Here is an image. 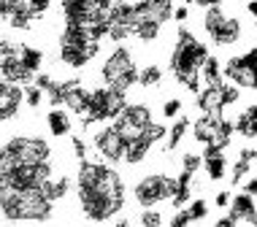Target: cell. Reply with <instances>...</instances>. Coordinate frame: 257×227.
I'll list each match as a JSON object with an SVG mask.
<instances>
[{
  "label": "cell",
  "mask_w": 257,
  "mask_h": 227,
  "mask_svg": "<svg viewBox=\"0 0 257 227\" xmlns=\"http://www.w3.org/2000/svg\"><path fill=\"white\" fill-rule=\"evenodd\" d=\"M187 211H190V216H192V224H206L208 216H211V203L198 195L187 203Z\"/></svg>",
  "instance_id": "44dd1931"
},
{
  "label": "cell",
  "mask_w": 257,
  "mask_h": 227,
  "mask_svg": "<svg viewBox=\"0 0 257 227\" xmlns=\"http://www.w3.org/2000/svg\"><path fill=\"white\" fill-rule=\"evenodd\" d=\"M17 54H19V60H22V65L27 68V73L36 79L41 73V65H44V52L36 49V46H30V44H19Z\"/></svg>",
  "instance_id": "e0dca14e"
},
{
  "label": "cell",
  "mask_w": 257,
  "mask_h": 227,
  "mask_svg": "<svg viewBox=\"0 0 257 227\" xmlns=\"http://www.w3.org/2000/svg\"><path fill=\"white\" fill-rule=\"evenodd\" d=\"M25 9H27V0H0V17L3 19H11L14 14H19Z\"/></svg>",
  "instance_id": "d4e9b609"
},
{
  "label": "cell",
  "mask_w": 257,
  "mask_h": 227,
  "mask_svg": "<svg viewBox=\"0 0 257 227\" xmlns=\"http://www.w3.org/2000/svg\"><path fill=\"white\" fill-rule=\"evenodd\" d=\"M200 30L208 38V44H214L217 49H230V46L241 44V38H244V22L235 14H227V9L222 3L203 9Z\"/></svg>",
  "instance_id": "52a82bcc"
},
{
  "label": "cell",
  "mask_w": 257,
  "mask_h": 227,
  "mask_svg": "<svg viewBox=\"0 0 257 227\" xmlns=\"http://www.w3.org/2000/svg\"><path fill=\"white\" fill-rule=\"evenodd\" d=\"M203 176L208 178V181L219 184L225 181V178H230V160H227L225 149L222 146H203Z\"/></svg>",
  "instance_id": "4fadbf2b"
},
{
  "label": "cell",
  "mask_w": 257,
  "mask_h": 227,
  "mask_svg": "<svg viewBox=\"0 0 257 227\" xmlns=\"http://www.w3.org/2000/svg\"><path fill=\"white\" fill-rule=\"evenodd\" d=\"M254 170H257V149H254Z\"/></svg>",
  "instance_id": "d6a6232c"
},
{
  "label": "cell",
  "mask_w": 257,
  "mask_h": 227,
  "mask_svg": "<svg viewBox=\"0 0 257 227\" xmlns=\"http://www.w3.org/2000/svg\"><path fill=\"white\" fill-rule=\"evenodd\" d=\"M52 6H54V0H27V11L33 14V19L44 17V14H49Z\"/></svg>",
  "instance_id": "484cf974"
},
{
  "label": "cell",
  "mask_w": 257,
  "mask_h": 227,
  "mask_svg": "<svg viewBox=\"0 0 257 227\" xmlns=\"http://www.w3.org/2000/svg\"><path fill=\"white\" fill-rule=\"evenodd\" d=\"M116 0H60L62 22L68 25H87L108 36V11Z\"/></svg>",
  "instance_id": "ba28073f"
},
{
  "label": "cell",
  "mask_w": 257,
  "mask_h": 227,
  "mask_svg": "<svg viewBox=\"0 0 257 227\" xmlns=\"http://www.w3.org/2000/svg\"><path fill=\"white\" fill-rule=\"evenodd\" d=\"M182 111H184V100L173 95V98H165L163 100V106H160V119L173 122L176 116H182Z\"/></svg>",
  "instance_id": "603a6c76"
},
{
  "label": "cell",
  "mask_w": 257,
  "mask_h": 227,
  "mask_svg": "<svg viewBox=\"0 0 257 227\" xmlns=\"http://www.w3.org/2000/svg\"><path fill=\"white\" fill-rule=\"evenodd\" d=\"M103 41L100 30L95 27H87V25H62V33H60V49H57V60L65 68L71 71H79V68L89 65L95 57H98Z\"/></svg>",
  "instance_id": "3957f363"
},
{
  "label": "cell",
  "mask_w": 257,
  "mask_h": 227,
  "mask_svg": "<svg viewBox=\"0 0 257 227\" xmlns=\"http://www.w3.org/2000/svg\"><path fill=\"white\" fill-rule=\"evenodd\" d=\"M233 130L235 135H241L246 141L257 138V103H249L246 108H241L238 116L233 119Z\"/></svg>",
  "instance_id": "9a60e30c"
},
{
  "label": "cell",
  "mask_w": 257,
  "mask_h": 227,
  "mask_svg": "<svg viewBox=\"0 0 257 227\" xmlns=\"http://www.w3.org/2000/svg\"><path fill=\"white\" fill-rule=\"evenodd\" d=\"M227 214L235 219V224H257V197L238 189L233 192V200L227 205Z\"/></svg>",
  "instance_id": "5bb4252c"
},
{
  "label": "cell",
  "mask_w": 257,
  "mask_h": 227,
  "mask_svg": "<svg viewBox=\"0 0 257 227\" xmlns=\"http://www.w3.org/2000/svg\"><path fill=\"white\" fill-rule=\"evenodd\" d=\"M87 127H89L87 141H89L92 157L114 162V165H124V149H127V143H124L119 130L114 127V122H98V125H87Z\"/></svg>",
  "instance_id": "30bf717a"
},
{
  "label": "cell",
  "mask_w": 257,
  "mask_h": 227,
  "mask_svg": "<svg viewBox=\"0 0 257 227\" xmlns=\"http://www.w3.org/2000/svg\"><path fill=\"white\" fill-rule=\"evenodd\" d=\"M238 187L244 189V192H249V195L257 197V170H249V173L238 181Z\"/></svg>",
  "instance_id": "83f0119b"
},
{
  "label": "cell",
  "mask_w": 257,
  "mask_h": 227,
  "mask_svg": "<svg viewBox=\"0 0 257 227\" xmlns=\"http://www.w3.org/2000/svg\"><path fill=\"white\" fill-rule=\"evenodd\" d=\"M246 14L252 19H257V0H246Z\"/></svg>",
  "instance_id": "4dcf8cb0"
},
{
  "label": "cell",
  "mask_w": 257,
  "mask_h": 227,
  "mask_svg": "<svg viewBox=\"0 0 257 227\" xmlns=\"http://www.w3.org/2000/svg\"><path fill=\"white\" fill-rule=\"evenodd\" d=\"M225 76H222V60L217 54H208V60L203 63V71H200V84L208 87V84H222Z\"/></svg>",
  "instance_id": "ac0fdd59"
},
{
  "label": "cell",
  "mask_w": 257,
  "mask_h": 227,
  "mask_svg": "<svg viewBox=\"0 0 257 227\" xmlns=\"http://www.w3.org/2000/svg\"><path fill=\"white\" fill-rule=\"evenodd\" d=\"M233 200V189H219L217 195H214V211H227V205Z\"/></svg>",
  "instance_id": "4316f807"
},
{
  "label": "cell",
  "mask_w": 257,
  "mask_h": 227,
  "mask_svg": "<svg viewBox=\"0 0 257 227\" xmlns=\"http://www.w3.org/2000/svg\"><path fill=\"white\" fill-rule=\"evenodd\" d=\"M168 216L171 214H165V211H160V208H138L136 222L144 224V227H157V224H168Z\"/></svg>",
  "instance_id": "7402d4cb"
},
{
  "label": "cell",
  "mask_w": 257,
  "mask_h": 227,
  "mask_svg": "<svg viewBox=\"0 0 257 227\" xmlns=\"http://www.w3.org/2000/svg\"><path fill=\"white\" fill-rule=\"evenodd\" d=\"M200 168H203V151H192L187 149L182 154V162H179V170H187V173H200Z\"/></svg>",
  "instance_id": "cb8c5ba5"
},
{
  "label": "cell",
  "mask_w": 257,
  "mask_h": 227,
  "mask_svg": "<svg viewBox=\"0 0 257 227\" xmlns=\"http://www.w3.org/2000/svg\"><path fill=\"white\" fill-rule=\"evenodd\" d=\"M222 76L227 84H235L238 89L257 92V44L249 46L244 54H233L222 63Z\"/></svg>",
  "instance_id": "8fae6325"
},
{
  "label": "cell",
  "mask_w": 257,
  "mask_h": 227,
  "mask_svg": "<svg viewBox=\"0 0 257 227\" xmlns=\"http://www.w3.org/2000/svg\"><path fill=\"white\" fill-rule=\"evenodd\" d=\"M208 54H211V49H208L206 41H200L192 30L179 25L176 41H173L171 54H168V71L192 95H198L200 87H203L200 84V71H203V63L208 60Z\"/></svg>",
  "instance_id": "7a4b0ae2"
},
{
  "label": "cell",
  "mask_w": 257,
  "mask_h": 227,
  "mask_svg": "<svg viewBox=\"0 0 257 227\" xmlns=\"http://www.w3.org/2000/svg\"><path fill=\"white\" fill-rule=\"evenodd\" d=\"M179 189L176 173H165V170H147L133 181L127 197L133 200L136 208H163L165 203L173 200Z\"/></svg>",
  "instance_id": "277c9868"
},
{
  "label": "cell",
  "mask_w": 257,
  "mask_h": 227,
  "mask_svg": "<svg viewBox=\"0 0 257 227\" xmlns=\"http://www.w3.org/2000/svg\"><path fill=\"white\" fill-rule=\"evenodd\" d=\"M214 3H222V0H195L192 6H200V9H208V6H214Z\"/></svg>",
  "instance_id": "1f68e13d"
},
{
  "label": "cell",
  "mask_w": 257,
  "mask_h": 227,
  "mask_svg": "<svg viewBox=\"0 0 257 227\" xmlns=\"http://www.w3.org/2000/svg\"><path fill=\"white\" fill-rule=\"evenodd\" d=\"M160 84H163V68L157 63H147L138 71V87L141 89H155Z\"/></svg>",
  "instance_id": "d6986e66"
},
{
  "label": "cell",
  "mask_w": 257,
  "mask_h": 227,
  "mask_svg": "<svg viewBox=\"0 0 257 227\" xmlns=\"http://www.w3.org/2000/svg\"><path fill=\"white\" fill-rule=\"evenodd\" d=\"M190 133H192V119L184 116V114L176 116V119L171 122V127H168V135H165V151H176Z\"/></svg>",
  "instance_id": "2e32d148"
},
{
  "label": "cell",
  "mask_w": 257,
  "mask_h": 227,
  "mask_svg": "<svg viewBox=\"0 0 257 227\" xmlns=\"http://www.w3.org/2000/svg\"><path fill=\"white\" fill-rule=\"evenodd\" d=\"M138 63L136 54L124 41L111 46V52L106 54V60L100 63V84H108L114 89H122V92H130L138 84Z\"/></svg>",
  "instance_id": "8992f818"
},
{
  "label": "cell",
  "mask_w": 257,
  "mask_h": 227,
  "mask_svg": "<svg viewBox=\"0 0 257 227\" xmlns=\"http://www.w3.org/2000/svg\"><path fill=\"white\" fill-rule=\"evenodd\" d=\"M187 19H190V3H176V9H173V22L184 25Z\"/></svg>",
  "instance_id": "f1b7e54d"
},
{
  "label": "cell",
  "mask_w": 257,
  "mask_h": 227,
  "mask_svg": "<svg viewBox=\"0 0 257 227\" xmlns=\"http://www.w3.org/2000/svg\"><path fill=\"white\" fill-rule=\"evenodd\" d=\"M214 227H235V219L230 214H222V216H214Z\"/></svg>",
  "instance_id": "f546056e"
},
{
  "label": "cell",
  "mask_w": 257,
  "mask_h": 227,
  "mask_svg": "<svg viewBox=\"0 0 257 227\" xmlns=\"http://www.w3.org/2000/svg\"><path fill=\"white\" fill-rule=\"evenodd\" d=\"M44 122H46L49 138L71 141V135L76 130V114L65 106V103H52V108H46V114H44Z\"/></svg>",
  "instance_id": "7c38bea8"
},
{
  "label": "cell",
  "mask_w": 257,
  "mask_h": 227,
  "mask_svg": "<svg viewBox=\"0 0 257 227\" xmlns=\"http://www.w3.org/2000/svg\"><path fill=\"white\" fill-rule=\"evenodd\" d=\"M176 0H133V38L155 44L163 27L173 22Z\"/></svg>",
  "instance_id": "5b68a950"
},
{
  "label": "cell",
  "mask_w": 257,
  "mask_h": 227,
  "mask_svg": "<svg viewBox=\"0 0 257 227\" xmlns=\"http://www.w3.org/2000/svg\"><path fill=\"white\" fill-rule=\"evenodd\" d=\"M127 103V92L114 89L108 84H98L92 89H87V108L81 122L84 125H98V122H114L116 114L124 108Z\"/></svg>",
  "instance_id": "9c48e42d"
},
{
  "label": "cell",
  "mask_w": 257,
  "mask_h": 227,
  "mask_svg": "<svg viewBox=\"0 0 257 227\" xmlns=\"http://www.w3.org/2000/svg\"><path fill=\"white\" fill-rule=\"evenodd\" d=\"M22 89H25V106L30 108V111H38V108L49 100V92L41 84H36V81H27Z\"/></svg>",
  "instance_id": "ffe728a7"
},
{
  "label": "cell",
  "mask_w": 257,
  "mask_h": 227,
  "mask_svg": "<svg viewBox=\"0 0 257 227\" xmlns=\"http://www.w3.org/2000/svg\"><path fill=\"white\" fill-rule=\"evenodd\" d=\"M73 208L84 222H108L127 208V184L114 162L84 157L76 165L73 176Z\"/></svg>",
  "instance_id": "6da1fadb"
}]
</instances>
